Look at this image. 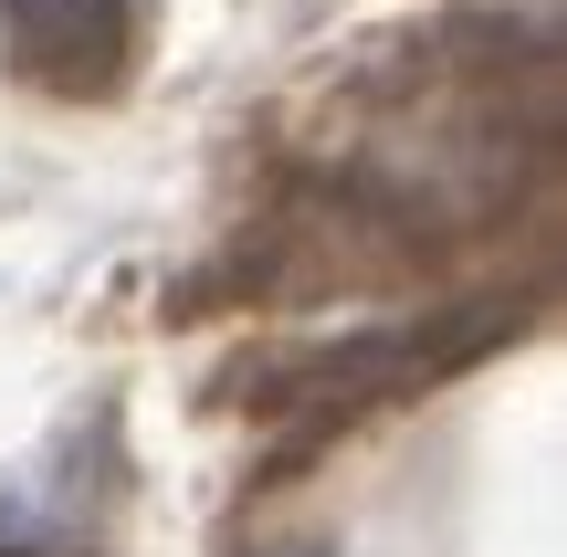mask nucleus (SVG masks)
Returning a JSON list of instances; mask_svg holds the SVG:
<instances>
[{
    "mask_svg": "<svg viewBox=\"0 0 567 557\" xmlns=\"http://www.w3.org/2000/svg\"><path fill=\"white\" fill-rule=\"evenodd\" d=\"M147 0H0V63L32 95L95 105L126 95V74L147 63Z\"/></svg>",
    "mask_w": 567,
    "mask_h": 557,
    "instance_id": "obj_1",
    "label": "nucleus"
},
{
    "mask_svg": "<svg viewBox=\"0 0 567 557\" xmlns=\"http://www.w3.org/2000/svg\"><path fill=\"white\" fill-rule=\"evenodd\" d=\"M264 557H326V547H305V537H295V547H264Z\"/></svg>",
    "mask_w": 567,
    "mask_h": 557,
    "instance_id": "obj_2",
    "label": "nucleus"
}]
</instances>
